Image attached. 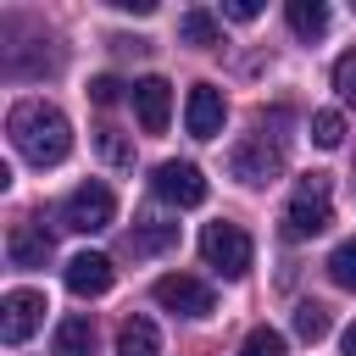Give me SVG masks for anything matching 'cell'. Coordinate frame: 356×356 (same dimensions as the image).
Masks as SVG:
<instances>
[{
  "label": "cell",
  "instance_id": "1",
  "mask_svg": "<svg viewBox=\"0 0 356 356\" xmlns=\"http://www.w3.org/2000/svg\"><path fill=\"white\" fill-rule=\"evenodd\" d=\"M6 134H11L17 156L33 161V167H56V161L72 156V128L50 100H17L6 111Z\"/></svg>",
  "mask_w": 356,
  "mask_h": 356
},
{
  "label": "cell",
  "instance_id": "2",
  "mask_svg": "<svg viewBox=\"0 0 356 356\" xmlns=\"http://www.w3.org/2000/svg\"><path fill=\"white\" fill-rule=\"evenodd\" d=\"M328 222H334L328 178H323V172H312V178L289 195V206H284V239H312V234H323Z\"/></svg>",
  "mask_w": 356,
  "mask_h": 356
},
{
  "label": "cell",
  "instance_id": "3",
  "mask_svg": "<svg viewBox=\"0 0 356 356\" xmlns=\"http://www.w3.org/2000/svg\"><path fill=\"white\" fill-rule=\"evenodd\" d=\"M200 256H206V267H217L222 278H245L250 273V234L239 228V222H206L200 228Z\"/></svg>",
  "mask_w": 356,
  "mask_h": 356
},
{
  "label": "cell",
  "instance_id": "4",
  "mask_svg": "<svg viewBox=\"0 0 356 356\" xmlns=\"http://www.w3.org/2000/svg\"><path fill=\"white\" fill-rule=\"evenodd\" d=\"M111 217H117V195H111L100 178L78 184V189L61 200V228H72V234H100V228H111Z\"/></svg>",
  "mask_w": 356,
  "mask_h": 356
},
{
  "label": "cell",
  "instance_id": "5",
  "mask_svg": "<svg viewBox=\"0 0 356 356\" xmlns=\"http://www.w3.org/2000/svg\"><path fill=\"white\" fill-rule=\"evenodd\" d=\"M156 306H167V312H178V317H211V312H217L211 284H200V278H189V273L156 278Z\"/></svg>",
  "mask_w": 356,
  "mask_h": 356
},
{
  "label": "cell",
  "instance_id": "6",
  "mask_svg": "<svg viewBox=\"0 0 356 356\" xmlns=\"http://www.w3.org/2000/svg\"><path fill=\"white\" fill-rule=\"evenodd\" d=\"M150 189H156L161 200H172V206H200V200H206V178H200L195 161H161V167L150 172Z\"/></svg>",
  "mask_w": 356,
  "mask_h": 356
},
{
  "label": "cell",
  "instance_id": "7",
  "mask_svg": "<svg viewBox=\"0 0 356 356\" xmlns=\"http://www.w3.org/2000/svg\"><path fill=\"white\" fill-rule=\"evenodd\" d=\"M39 323H44V295L39 289H11L0 300V339L6 345H22Z\"/></svg>",
  "mask_w": 356,
  "mask_h": 356
},
{
  "label": "cell",
  "instance_id": "8",
  "mask_svg": "<svg viewBox=\"0 0 356 356\" xmlns=\"http://www.w3.org/2000/svg\"><path fill=\"white\" fill-rule=\"evenodd\" d=\"M222 117H228L222 89H217V83H195L189 100H184V128H189L195 139H217V134H222Z\"/></svg>",
  "mask_w": 356,
  "mask_h": 356
},
{
  "label": "cell",
  "instance_id": "9",
  "mask_svg": "<svg viewBox=\"0 0 356 356\" xmlns=\"http://www.w3.org/2000/svg\"><path fill=\"white\" fill-rule=\"evenodd\" d=\"M134 117L145 134H161L167 117H172V83L167 78H139L134 83Z\"/></svg>",
  "mask_w": 356,
  "mask_h": 356
},
{
  "label": "cell",
  "instance_id": "10",
  "mask_svg": "<svg viewBox=\"0 0 356 356\" xmlns=\"http://www.w3.org/2000/svg\"><path fill=\"white\" fill-rule=\"evenodd\" d=\"M67 289L72 295H106L111 289V278H117V267H111V256H100V250H83V256H72L67 261Z\"/></svg>",
  "mask_w": 356,
  "mask_h": 356
},
{
  "label": "cell",
  "instance_id": "11",
  "mask_svg": "<svg viewBox=\"0 0 356 356\" xmlns=\"http://www.w3.org/2000/svg\"><path fill=\"white\" fill-rule=\"evenodd\" d=\"M278 167H284V150L267 145V139H245V145L234 150V178H239V184H267Z\"/></svg>",
  "mask_w": 356,
  "mask_h": 356
},
{
  "label": "cell",
  "instance_id": "12",
  "mask_svg": "<svg viewBox=\"0 0 356 356\" xmlns=\"http://www.w3.org/2000/svg\"><path fill=\"white\" fill-rule=\"evenodd\" d=\"M6 256H11V267H44L50 261V234L39 222H17L6 234Z\"/></svg>",
  "mask_w": 356,
  "mask_h": 356
},
{
  "label": "cell",
  "instance_id": "13",
  "mask_svg": "<svg viewBox=\"0 0 356 356\" xmlns=\"http://www.w3.org/2000/svg\"><path fill=\"white\" fill-rule=\"evenodd\" d=\"M89 350H95V323L83 312L61 317L56 323V339H50V356H89Z\"/></svg>",
  "mask_w": 356,
  "mask_h": 356
},
{
  "label": "cell",
  "instance_id": "14",
  "mask_svg": "<svg viewBox=\"0 0 356 356\" xmlns=\"http://www.w3.org/2000/svg\"><path fill=\"white\" fill-rule=\"evenodd\" d=\"M117 356H161V334L150 317H122L117 328Z\"/></svg>",
  "mask_w": 356,
  "mask_h": 356
},
{
  "label": "cell",
  "instance_id": "15",
  "mask_svg": "<svg viewBox=\"0 0 356 356\" xmlns=\"http://www.w3.org/2000/svg\"><path fill=\"white\" fill-rule=\"evenodd\" d=\"M172 239H178V222L145 217V222H134V234H128V250H134V256H156V250H167Z\"/></svg>",
  "mask_w": 356,
  "mask_h": 356
},
{
  "label": "cell",
  "instance_id": "16",
  "mask_svg": "<svg viewBox=\"0 0 356 356\" xmlns=\"http://www.w3.org/2000/svg\"><path fill=\"white\" fill-rule=\"evenodd\" d=\"M284 17H289V28H295L300 39H323V33H328V6H323V0H289Z\"/></svg>",
  "mask_w": 356,
  "mask_h": 356
},
{
  "label": "cell",
  "instance_id": "17",
  "mask_svg": "<svg viewBox=\"0 0 356 356\" xmlns=\"http://www.w3.org/2000/svg\"><path fill=\"white\" fill-rule=\"evenodd\" d=\"M178 39H184V44L211 50V44H222V28H217V17H211V11H200V6H195V11H184V17H178Z\"/></svg>",
  "mask_w": 356,
  "mask_h": 356
},
{
  "label": "cell",
  "instance_id": "18",
  "mask_svg": "<svg viewBox=\"0 0 356 356\" xmlns=\"http://www.w3.org/2000/svg\"><path fill=\"white\" fill-rule=\"evenodd\" d=\"M328 328H334L328 306H317V300H300V306H295V334H300L306 345H317V339H323Z\"/></svg>",
  "mask_w": 356,
  "mask_h": 356
},
{
  "label": "cell",
  "instance_id": "19",
  "mask_svg": "<svg viewBox=\"0 0 356 356\" xmlns=\"http://www.w3.org/2000/svg\"><path fill=\"white\" fill-rule=\"evenodd\" d=\"M323 267H328V278H334L339 289H356V234H350V239H339V245L328 250V261H323Z\"/></svg>",
  "mask_w": 356,
  "mask_h": 356
},
{
  "label": "cell",
  "instance_id": "20",
  "mask_svg": "<svg viewBox=\"0 0 356 356\" xmlns=\"http://www.w3.org/2000/svg\"><path fill=\"white\" fill-rule=\"evenodd\" d=\"M312 145L339 150V145H345V117H339V111H312Z\"/></svg>",
  "mask_w": 356,
  "mask_h": 356
},
{
  "label": "cell",
  "instance_id": "21",
  "mask_svg": "<svg viewBox=\"0 0 356 356\" xmlns=\"http://www.w3.org/2000/svg\"><path fill=\"white\" fill-rule=\"evenodd\" d=\"M239 356H284V334L261 323V328H250V334H245V345H239Z\"/></svg>",
  "mask_w": 356,
  "mask_h": 356
},
{
  "label": "cell",
  "instance_id": "22",
  "mask_svg": "<svg viewBox=\"0 0 356 356\" xmlns=\"http://www.w3.org/2000/svg\"><path fill=\"white\" fill-rule=\"evenodd\" d=\"M334 89H339V100L356 106V50H345V56L334 61Z\"/></svg>",
  "mask_w": 356,
  "mask_h": 356
},
{
  "label": "cell",
  "instance_id": "23",
  "mask_svg": "<svg viewBox=\"0 0 356 356\" xmlns=\"http://www.w3.org/2000/svg\"><path fill=\"white\" fill-rule=\"evenodd\" d=\"M117 89H122V83H117L111 72H100V78L89 83V100H95V106H111V100H117Z\"/></svg>",
  "mask_w": 356,
  "mask_h": 356
},
{
  "label": "cell",
  "instance_id": "24",
  "mask_svg": "<svg viewBox=\"0 0 356 356\" xmlns=\"http://www.w3.org/2000/svg\"><path fill=\"white\" fill-rule=\"evenodd\" d=\"M222 17H234V22H256L261 6H256V0H222Z\"/></svg>",
  "mask_w": 356,
  "mask_h": 356
},
{
  "label": "cell",
  "instance_id": "25",
  "mask_svg": "<svg viewBox=\"0 0 356 356\" xmlns=\"http://www.w3.org/2000/svg\"><path fill=\"white\" fill-rule=\"evenodd\" d=\"M100 150H106V161H117V167H128V161H134V150H128L117 134H106V139H100Z\"/></svg>",
  "mask_w": 356,
  "mask_h": 356
},
{
  "label": "cell",
  "instance_id": "26",
  "mask_svg": "<svg viewBox=\"0 0 356 356\" xmlns=\"http://www.w3.org/2000/svg\"><path fill=\"white\" fill-rule=\"evenodd\" d=\"M111 6H117V11H134V17H150V11H156V0H111Z\"/></svg>",
  "mask_w": 356,
  "mask_h": 356
},
{
  "label": "cell",
  "instance_id": "27",
  "mask_svg": "<svg viewBox=\"0 0 356 356\" xmlns=\"http://www.w3.org/2000/svg\"><path fill=\"white\" fill-rule=\"evenodd\" d=\"M339 350H345V356H356V323H350V328L339 334Z\"/></svg>",
  "mask_w": 356,
  "mask_h": 356
}]
</instances>
